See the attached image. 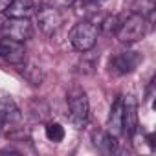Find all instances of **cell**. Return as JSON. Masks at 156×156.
Wrapping results in <instances>:
<instances>
[{
  "mask_svg": "<svg viewBox=\"0 0 156 156\" xmlns=\"http://www.w3.org/2000/svg\"><path fill=\"white\" fill-rule=\"evenodd\" d=\"M105 2H108V0H85V4H87L90 9H98V8H101Z\"/></svg>",
  "mask_w": 156,
  "mask_h": 156,
  "instance_id": "obj_19",
  "label": "cell"
},
{
  "mask_svg": "<svg viewBox=\"0 0 156 156\" xmlns=\"http://www.w3.org/2000/svg\"><path fill=\"white\" fill-rule=\"evenodd\" d=\"M0 130H2V125H0Z\"/></svg>",
  "mask_w": 156,
  "mask_h": 156,
  "instance_id": "obj_21",
  "label": "cell"
},
{
  "mask_svg": "<svg viewBox=\"0 0 156 156\" xmlns=\"http://www.w3.org/2000/svg\"><path fill=\"white\" fill-rule=\"evenodd\" d=\"M35 13L33 0H11V4L4 9V15L9 19H30Z\"/></svg>",
  "mask_w": 156,
  "mask_h": 156,
  "instance_id": "obj_11",
  "label": "cell"
},
{
  "mask_svg": "<svg viewBox=\"0 0 156 156\" xmlns=\"http://www.w3.org/2000/svg\"><path fill=\"white\" fill-rule=\"evenodd\" d=\"M9 4H11V0H0V11L4 13V9H6Z\"/></svg>",
  "mask_w": 156,
  "mask_h": 156,
  "instance_id": "obj_20",
  "label": "cell"
},
{
  "mask_svg": "<svg viewBox=\"0 0 156 156\" xmlns=\"http://www.w3.org/2000/svg\"><path fill=\"white\" fill-rule=\"evenodd\" d=\"M141 61H143V55L140 51H121V53L110 57L108 70L116 75H125V73L134 72Z\"/></svg>",
  "mask_w": 156,
  "mask_h": 156,
  "instance_id": "obj_6",
  "label": "cell"
},
{
  "mask_svg": "<svg viewBox=\"0 0 156 156\" xmlns=\"http://www.w3.org/2000/svg\"><path fill=\"white\" fill-rule=\"evenodd\" d=\"M77 2V0H50V4L55 8H70Z\"/></svg>",
  "mask_w": 156,
  "mask_h": 156,
  "instance_id": "obj_18",
  "label": "cell"
},
{
  "mask_svg": "<svg viewBox=\"0 0 156 156\" xmlns=\"http://www.w3.org/2000/svg\"><path fill=\"white\" fill-rule=\"evenodd\" d=\"M132 13H138V15H143V17L151 19L152 13H154V0H134Z\"/></svg>",
  "mask_w": 156,
  "mask_h": 156,
  "instance_id": "obj_16",
  "label": "cell"
},
{
  "mask_svg": "<svg viewBox=\"0 0 156 156\" xmlns=\"http://www.w3.org/2000/svg\"><path fill=\"white\" fill-rule=\"evenodd\" d=\"M66 103H68V121L75 129H83L88 123V116H90L87 92L79 87H73L66 94Z\"/></svg>",
  "mask_w": 156,
  "mask_h": 156,
  "instance_id": "obj_1",
  "label": "cell"
},
{
  "mask_svg": "<svg viewBox=\"0 0 156 156\" xmlns=\"http://www.w3.org/2000/svg\"><path fill=\"white\" fill-rule=\"evenodd\" d=\"M62 22H64V17H62L59 8H55L51 4H46V6L39 8V11H37V24H39V30L44 35L57 33L61 30Z\"/></svg>",
  "mask_w": 156,
  "mask_h": 156,
  "instance_id": "obj_4",
  "label": "cell"
},
{
  "mask_svg": "<svg viewBox=\"0 0 156 156\" xmlns=\"http://www.w3.org/2000/svg\"><path fill=\"white\" fill-rule=\"evenodd\" d=\"M19 68H20L22 75L26 77V79H28V81H30V83H31L33 87H39V85H42L44 73H42L41 66H37L35 62H30V61L26 59V62H24V64H20Z\"/></svg>",
  "mask_w": 156,
  "mask_h": 156,
  "instance_id": "obj_13",
  "label": "cell"
},
{
  "mask_svg": "<svg viewBox=\"0 0 156 156\" xmlns=\"http://www.w3.org/2000/svg\"><path fill=\"white\" fill-rule=\"evenodd\" d=\"M20 121H22V114L13 96L8 92H0V125H2V129L15 127Z\"/></svg>",
  "mask_w": 156,
  "mask_h": 156,
  "instance_id": "obj_7",
  "label": "cell"
},
{
  "mask_svg": "<svg viewBox=\"0 0 156 156\" xmlns=\"http://www.w3.org/2000/svg\"><path fill=\"white\" fill-rule=\"evenodd\" d=\"M123 132H127V136L138 132V101L134 96L123 98Z\"/></svg>",
  "mask_w": 156,
  "mask_h": 156,
  "instance_id": "obj_9",
  "label": "cell"
},
{
  "mask_svg": "<svg viewBox=\"0 0 156 156\" xmlns=\"http://www.w3.org/2000/svg\"><path fill=\"white\" fill-rule=\"evenodd\" d=\"M48 114H50V107H48V103L44 99H33L30 103V107H28V116L35 123L37 121H44L48 118Z\"/></svg>",
  "mask_w": 156,
  "mask_h": 156,
  "instance_id": "obj_14",
  "label": "cell"
},
{
  "mask_svg": "<svg viewBox=\"0 0 156 156\" xmlns=\"http://www.w3.org/2000/svg\"><path fill=\"white\" fill-rule=\"evenodd\" d=\"M2 33L6 39L17 41V42H26L33 37V24L30 19H9L4 20L2 24Z\"/></svg>",
  "mask_w": 156,
  "mask_h": 156,
  "instance_id": "obj_5",
  "label": "cell"
},
{
  "mask_svg": "<svg viewBox=\"0 0 156 156\" xmlns=\"http://www.w3.org/2000/svg\"><path fill=\"white\" fill-rule=\"evenodd\" d=\"M92 140H94V145L98 147V151L107 152V154L114 152L116 147H118L116 138H114L112 134H108L107 130H98V132H94V134H92Z\"/></svg>",
  "mask_w": 156,
  "mask_h": 156,
  "instance_id": "obj_12",
  "label": "cell"
},
{
  "mask_svg": "<svg viewBox=\"0 0 156 156\" xmlns=\"http://www.w3.org/2000/svg\"><path fill=\"white\" fill-rule=\"evenodd\" d=\"M118 26H119V19L116 17V15H108L105 20H103V24H101V30L105 31V33H116V30H118Z\"/></svg>",
  "mask_w": 156,
  "mask_h": 156,
  "instance_id": "obj_17",
  "label": "cell"
},
{
  "mask_svg": "<svg viewBox=\"0 0 156 156\" xmlns=\"http://www.w3.org/2000/svg\"><path fill=\"white\" fill-rule=\"evenodd\" d=\"M46 138H48L50 141H53V143L62 141V140H64V129H62V125L57 123V121L46 123Z\"/></svg>",
  "mask_w": 156,
  "mask_h": 156,
  "instance_id": "obj_15",
  "label": "cell"
},
{
  "mask_svg": "<svg viewBox=\"0 0 156 156\" xmlns=\"http://www.w3.org/2000/svg\"><path fill=\"white\" fill-rule=\"evenodd\" d=\"M0 62H6L11 66H20L26 62V50L22 42L11 41V39H2L0 41Z\"/></svg>",
  "mask_w": 156,
  "mask_h": 156,
  "instance_id": "obj_8",
  "label": "cell"
},
{
  "mask_svg": "<svg viewBox=\"0 0 156 156\" xmlns=\"http://www.w3.org/2000/svg\"><path fill=\"white\" fill-rule=\"evenodd\" d=\"M149 31V19L138 13H132L129 19L121 20L118 30H116V37L119 39V42L123 44H134L138 41H141Z\"/></svg>",
  "mask_w": 156,
  "mask_h": 156,
  "instance_id": "obj_2",
  "label": "cell"
},
{
  "mask_svg": "<svg viewBox=\"0 0 156 156\" xmlns=\"http://www.w3.org/2000/svg\"><path fill=\"white\" fill-rule=\"evenodd\" d=\"M98 37H99V28L96 24L88 22V20L77 22L72 28V31H70V42H72V46L77 51H81V53L90 51L96 46Z\"/></svg>",
  "mask_w": 156,
  "mask_h": 156,
  "instance_id": "obj_3",
  "label": "cell"
},
{
  "mask_svg": "<svg viewBox=\"0 0 156 156\" xmlns=\"http://www.w3.org/2000/svg\"><path fill=\"white\" fill-rule=\"evenodd\" d=\"M107 132L114 138H119L123 134V98L118 96L110 107L108 119H107Z\"/></svg>",
  "mask_w": 156,
  "mask_h": 156,
  "instance_id": "obj_10",
  "label": "cell"
}]
</instances>
